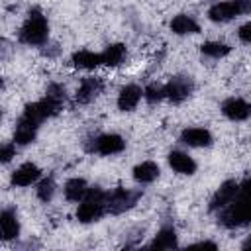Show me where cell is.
<instances>
[{"instance_id":"d4e9b609","label":"cell","mask_w":251,"mask_h":251,"mask_svg":"<svg viewBox=\"0 0 251 251\" xmlns=\"http://www.w3.org/2000/svg\"><path fill=\"white\" fill-rule=\"evenodd\" d=\"M55 178L53 176H43V178H39L37 180V188H35V194H37V198L41 200V202H49L51 198H53V194H55Z\"/></svg>"},{"instance_id":"4316f807","label":"cell","mask_w":251,"mask_h":251,"mask_svg":"<svg viewBox=\"0 0 251 251\" xmlns=\"http://www.w3.org/2000/svg\"><path fill=\"white\" fill-rule=\"evenodd\" d=\"M12 157H16V143H4L2 149H0V161L2 163H10Z\"/></svg>"},{"instance_id":"8992f818","label":"cell","mask_w":251,"mask_h":251,"mask_svg":"<svg viewBox=\"0 0 251 251\" xmlns=\"http://www.w3.org/2000/svg\"><path fill=\"white\" fill-rule=\"evenodd\" d=\"M126 149V141L118 133H100L86 143L88 153H98V155H116Z\"/></svg>"},{"instance_id":"7a4b0ae2","label":"cell","mask_w":251,"mask_h":251,"mask_svg":"<svg viewBox=\"0 0 251 251\" xmlns=\"http://www.w3.org/2000/svg\"><path fill=\"white\" fill-rule=\"evenodd\" d=\"M218 224L233 229L251 224V194L239 192L226 208L218 210Z\"/></svg>"},{"instance_id":"44dd1931","label":"cell","mask_w":251,"mask_h":251,"mask_svg":"<svg viewBox=\"0 0 251 251\" xmlns=\"http://www.w3.org/2000/svg\"><path fill=\"white\" fill-rule=\"evenodd\" d=\"M88 188H90V186H88V182H86L84 178L75 176V178H69V180L65 182L63 192H65V198H67L69 202H80V200L86 196Z\"/></svg>"},{"instance_id":"f1b7e54d","label":"cell","mask_w":251,"mask_h":251,"mask_svg":"<svg viewBox=\"0 0 251 251\" xmlns=\"http://www.w3.org/2000/svg\"><path fill=\"white\" fill-rule=\"evenodd\" d=\"M233 2H235V6H237L239 16H243V14H251V0H233Z\"/></svg>"},{"instance_id":"3957f363","label":"cell","mask_w":251,"mask_h":251,"mask_svg":"<svg viewBox=\"0 0 251 251\" xmlns=\"http://www.w3.org/2000/svg\"><path fill=\"white\" fill-rule=\"evenodd\" d=\"M108 192L102 190L100 186H90L86 196L78 202L76 208V220L80 224H92L98 222L106 212H108V204H106Z\"/></svg>"},{"instance_id":"e0dca14e","label":"cell","mask_w":251,"mask_h":251,"mask_svg":"<svg viewBox=\"0 0 251 251\" xmlns=\"http://www.w3.org/2000/svg\"><path fill=\"white\" fill-rule=\"evenodd\" d=\"M37 129H39V126L24 120L20 116L18 124H16V129H14V143L16 145H29V143H33L35 137H37Z\"/></svg>"},{"instance_id":"5b68a950","label":"cell","mask_w":251,"mask_h":251,"mask_svg":"<svg viewBox=\"0 0 251 251\" xmlns=\"http://www.w3.org/2000/svg\"><path fill=\"white\" fill-rule=\"evenodd\" d=\"M141 188H114L112 192H108V198H106V204H108V214H124L127 210H131L137 200L141 198Z\"/></svg>"},{"instance_id":"cb8c5ba5","label":"cell","mask_w":251,"mask_h":251,"mask_svg":"<svg viewBox=\"0 0 251 251\" xmlns=\"http://www.w3.org/2000/svg\"><path fill=\"white\" fill-rule=\"evenodd\" d=\"M200 51H202V55H206L210 59H222L231 51V47L222 41H206L200 45Z\"/></svg>"},{"instance_id":"5bb4252c","label":"cell","mask_w":251,"mask_h":251,"mask_svg":"<svg viewBox=\"0 0 251 251\" xmlns=\"http://www.w3.org/2000/svg\"><path fill=\"white\" fill-rule=\"evenodd\" d=\"M180 143H184L188 147H210L212 133L204 127H186L180 133Z\"/></svg>"},{"instance_id":"6da1fadb","label":"cell","mask_w":251,"mask_h":251,"mask_svg":"<svg viewBox=\"0 0 251 251\" xmlns=\"http://www.w3.org/2000/svg\"><path fill=\"white\" fill-rule=\"evenodd\" d=\"M18 39L24 45H35V47H43L49 41V24L39 8H31L27 12V18L24 20L18 31Z\"/></svg>"},{"instance_id":"ba28073f","label":"cell","mask_w":251,"mask_h":251,"mask_svg":"<svg viewBox=\"0 0 251 251\" xmlns=\"http://www.w3.org/2000/svg\"><path fill=\"white\" fill-rule=\"evenodd\" d=\"M239 194V182L235 180H226L220 184V188L214 192V196L210 198V212H218L222 208H226L235 196Z\"/></svg>"},{"instance_id":"83f0119b","label":"cell","mask_w":251,"mask_h":251,"mask_svg":"<svg viewBox=\"0 0 251 251\" xmlns=\"http://www.w3.org/2000/svg\"><path fill=\"white\" fill-rule=\"evenodd\" d=\"M237 35H239V39H241L243 43H249V45H251V22L243 24V25L237 29Z\"/></svg>"},{"instance_id":"9a60e30c","label":"cell","mask_w":251,"mask_h":251,"mask_svg":"<svg viewBox=\"0 0 251 251\" xmlns=\"http://www.w3.org/2000/svg\"><path fill=\"white\" fill-rule=\"evenodd\" d=\"M169 165H171V169L175 171V173H178V175H194L196 173V169H198V165H196V161L188 155V153H184V151H171L169 153Z\"/></svg>"},{"instance_id":"7c38bea8","label":"cell","mask_w":251,"mask_h":251,"mask_svg":"<svg viewBox=\"0 0 251 251\" xmlns=\"http://www.w3.org/2000/svg\"><path fill=\"white\" fill-rule=\"evenodd\" d=\"M0 231H2V239L4 241H12L18 239L20 235V220L14 208H4L0 212Z\"/></svg>"},{"instance_id":"4dcf8cb0","label":"cell","mask_w":251,"mask_h":251,"mask_svg":"<svg viewBox=\"0 0 251 251\" xmlns=\"http://www.w3.org/2000/svg\"><path fill=\"white\" fill-rule=\"evenodd\" d=\"M239 192H247V194H251V176L245 178L243 182H239Z\"/></svg>"},{"instance_id":"9c48e42d","label":"cell","mask_w":251,"mask_h":251,"mask_svg":"<svg viewBox=\"0 0 251 251\" xmlns=\"http://www.w3.org/2000/svg\"><path fill=\"white\" fill-rule=\"evenodd\" d=\"M104 90V80L100 76H84L76 88L75 100L78 104H90Z\"/></svg>"},{"instance_id":"277c9868","label":"cell","mask_w":251,"mask_h":251,"mask_svg":"<svg viewBox=\"0 0 251 251\" xmlns=\"http://www.w3.org/2000/svg\"><path fill=\"white\" fill-rule=\"evenodd\" d=\"M63 104H65V100L55 98V96H51V94H45L41 100L27 104V106L24 108V112H22V118L27 120V122H31V124H35V126H39L41 122H45V120L57 116V114L61 112Z\"/></svg>"},{"instance_id":"d6986e66","label":"cell","mask_w":251,"mask_h":251,"mask_svg":"<svg viewBox=\"0 0 251 251\" xmlns=\"http://www.w3.org/2000/svg\"><path fill=\"white\" fill-rule=\"evenodd\" d=\"M171 31L176 33V35H190V33H198L200 31V25L198 22L188 16V14H178L171 20Z\"/></svg>"},{"instance_id":"484cf974","label":"cell","mask_w":251,"mask_h":251,"mask_svg":"<svg viewBox=\"0 0 251 251\" xmlns=\"http://www.w3.org/2000/svg\"><path fill=\"white\" fill-rule=\"evenodd\" d=\"M143 98L149 102V104H157L161 102L165 96V84H157V82H151L143 88Z\"/></svg>"},{"instance_id":"ffe728a7","label":"cell","mask_w":251,"mask_h":251,"mask_svg":"<svg viewBox=\"0 0 251 251\" xmlns=\"http://www.w3.org/2000/svg\"><path fill=\"white\" fill-rule=\"evenodd\" d=\"M159 165L155 161H143L133 167V180L139 184H151L159 176Z\"/></svg>"},{"instance_id":"4fadbf2b","label":"cell","mask_w":251,"mask_h":251,"mask_svg":"<svg viewBox=\"0 0 251 251\" xmlns=\"http://www.w3.org/2000/svg\"><path fill=\"white\" fill-rule=\"evenodd\" d=\"M239 12H237V6L233 0H227V2H216L214 6L208 8V18L216 24H226V22H231L233 18H237Z\"/></svg>"},{"instance_id":"1f68e13d","label":"cell","mask_w":251,"mask_h":251,"mask_svg":"<svg viewBox=\"0 0 251 251\" xmlns=\"http://www.w3.org/2000/svg\"><path fill=\"white\" fill-rule=\"evenodd\" d=\"M241 249H245V251H251V235H247V239L241 243Z\"/></svg>"},{"instance_id":"30bf717a","label":"cell","mask_w":251,"mask_h":251,"mask_svg":"<svg viewBox=\"0 0 251 251\" xmlns=\"http://www.w3.org/2000/svg\"><path fill=\"white\" fill-rule=\"evenodd\" d=\"M222 114L231 122H243L251 116V104L241 98H227L222 104Z\"/></svg>"},{"instance_id":"7402d4cb","label":"cell","mask_w":251,"mask_h":251,"mask_svg":"<svg viewBox=\"0 0 251 251\" xmlns=\"http://www.w3.org/2000/svg\"><path fill=\"white\" fill-rule=\"evenodd\" d=\"M178 241H176V231L173 226H165L157 231V235L153 237V241L149 243L151 249H173L176 247Z\"/></svg>"},{"instance_id":"f546056e","label":"cell","mask_w":251,"mask_h":251,"mask_svg":"<svg viewBox=\"0 0 251 251\" xmlns=\"http://www.w3.org/2000/svg\"><path fill=\"white\" fill-rule=\"evenodd\" d=\"M190 247H206V249H218V245L214 241H198V243H192Z\"/></svg>"},{"instance_id":"603a6c76","label":"cell","mask_w":251,"mask_h":251,"mask_svg":"<svg viewBox=\"0 0 251 251\" xmlns=\"http://www.w3.org/2000/svg\"><path fill=\"white\" fill-rule=\"evenodd\" d=\"M126 55H127V49H126L124 43H112V45H108L102 51V65H106V67H118V65L124 63Z\"/></svg>"},{"instance_id":"2e32d148","label":"cell","mask_w":251,"mask_h":251,"mask_svg":"<svg viewBox=\"0 0 251 251\" xmlns=\"http://www.w3.org/2000/svg\"><path fill=\"white\" fill-rule=\"evenodd\" d=\"M141 98H143L141 86H137V84H126L120 90V94H118V108L122 112H131L139 104Z\"/></svg>"},{"instance_id":"8fae6325","label":"cell","mask_w":251,"mask_h":251,"mask_svg":"<svg viewBox=\"0 0 251 251\" xmlns=\"http://www.w3.org/2000/svg\"><path fill=\"white\" fill-rule=\"evenodd\" d=\"M41 178V169L35 163H24L12 173V184L14 186H31Z\"/></svg>"},{"instance_id":"ac0fdd59","label":"cell","mask_w":251,"mask_h":251,"mask_svg":"<svg viewBox=\"0 0 251 251\" xmlns=\"http://www.w3.org/2000/svg\"><path fill=\"white\" fill-rule=\"evenodd\" d=\"M71 63L78 69H84V71H90V69H96L102 65V53H94L90 49H80V51H75L73 57H71Z\"/></svg>"},{"instance_id":"52a82bcc","label":"cell","mask_w":251,"mask_h":251,"mask_svg":"<svg viewBox=\"0 0 251 251\" xmlns=\"http://www.w3.org/2000/svg\"><path fill=\"white\" fill-rule=\"evenodd\" d=\"M192 90H194V80L190 76H186V75H176L165 84V96L173 104L184 102L192 94Z\"/></svg>"}]
</instances>
